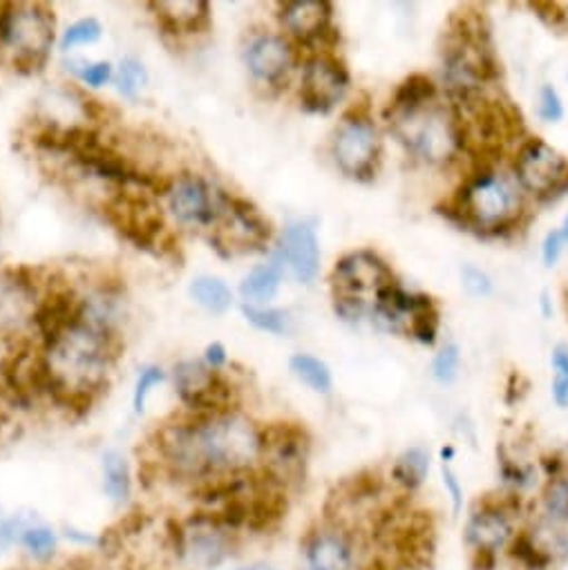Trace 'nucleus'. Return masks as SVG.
<instances>
[{
  "mask_svg": "<svg viewBox=\"0 0 568 570\" xmlns=\"http://www.w3.org/2000/svg\"><path fill=\"white\" fill-rule=\"evenodd\" d=\"M153 450L159 468L190 488L259 472L262 425L237 410L215 416H188L155 432Z\"/></svg>",
  "mask_w": 568,
  "mask_h": 570,
  "instance_id": "f257e3e1",
  "label": "nucleus"
},
{
  "mask_svg": "<svg viewBox=\"0 0 568 570\" xmlns=\"http://www.w3.org/2000/svg\"><path fill=\"white\" fill-rule=\"evenodd\" d=\"M112 336L106 327L84 318L46 345L48 394L66 410L88 412L106 390L108 367L115 361Z\"/></svg>",
  "mask_w": 568,
  "mask_h": 570,
  "instance_id": "f03ea898",
  "label": "nucleus"
},
{
  "mask_svg": "<svg viewBox=\"0 0 568 570\" xmlns=\"http://www.w3.org/2000/svg\"><path fill=\"white\" fill-rule=\"evenodd\" d=\"M242 534L215 512L197 508L168 532V554L177 570H222L239 557Z\"/></svg>",
  "mask_w": 568,
  "mask_h": 570,
  "instance_id": "7ed1b4c3",
  "label": "nucleus"
},
{
  "mask_svg": "<svg viewBox=\"0 0 568 570\" xmlns=\"http://www.w3.org/2000/svg\"><path fill=\"white\" fill-rule=\"evenodd\" d=\"M494 75L497 63L483 19L468 10L457 12L452 17L443 50V79L452 99L483 90Z\"/></svg>",
  "mask_w": 568,
  "mask_h": 570,
  "instance_id": "20e7f679",
  "label": "nucleus"
},
{
  "mask_svg": "<svg viewBox=\"0 0 568 570\" xmlns=\"http://www.w3.org/2000/svg\"><path fill=\"white\" fill-rule=\"evenodd\" d=\"M388 119L399 141L428 164L443 166L461 153L454 110L439 99L410 108H388Z\"/></svg>",
  "mask_w": 568,
  "mask_h": 570,
  "instance_id": "39448f33",
  "label": "nucleus"
},
{
  "mask_svg": "<svg viewBox=\"0 0 568 570\" xmlns=\"http://www.w3.org/2000/svg\"><path fill=\"white\" fill-rule=\"evenodd\" d=\"M452 110L461 150L477 157H494L503 153V148L523 132L519 112L508 101L492 99L483 90L454 99Z\"/></svg>",
  "mask_w": 568,
  "mask_h": 570,
  "instance_id": "423d86ee",
  "label": "nucleus"
},
{
  "mask_svg": "<svg viewBox=\"0 0 568 570\" xmlns=\"http://www.w3.org/2000/svg\"><path fill=\"white\" fill-rule=\"evenodd\" d=\"M396 284L394 273L374 250H352L332 271V292L336 314L345 321H361L374 312L385 289Z\"/></svg>",
  "mask_w": 568,
  "mask_h": 570,
  "instance_id": "0eeeda50",
  "label": "nucleus"
},
{
  "mask_svg": "<svg viewBox=\"0 0 568 570\" xmlns=\"http://www.w3.org/2000/svg\"><path fill=\"white\" fill-rule=\"evenodd\" d=\"M519 499L497 497L472 505L463 521V546L474 570H492L519 532Z\"/></svg>",
  "mask_w": 568,
  "mask_h": 570,
  "instance_id": "6e6552de",
  "label": "nucleus"
},
{
  "mask_svg": "<svg viewBox=\"0 0 568 570\" xmlns=\"http://www.w3.org/2000/svg\"><path fill=\"white\" fill-rule=\"evenodd\" d=\"M457 213L463 224L481 233H499L512 226L521 213V197L512 181L483 170L470 177L457 195Z\"/></svg>",
  "mask_w": 568,
  "mask_h": 570,
  "instance_id": "1a4fd4ad",
  "label": "nucleus"
},
{
  "mask_svg": "<svg viewBox=\"0 0 568 570\" xmlns=\"http://www.w3.org/2000/svg\"><path fill=\"white\" fill-rule=\"evenodd\" d=\"M312 439L298 423L262 425L259 474L282 492H292L307 479Z\"/></svg>",
  "mask_w": 568,
  "mask_h": 570,
  "instance_id": "9d476101",
  "label": "nucleus"
},
{
  "mask_svg": "<svg viewBox=\"0 0 568 570\" xmlns=\"http://www.w3.org/2000/svg\"><path fill=\"white\" fill-rule=\"evenodd\" d=\"M298 563L301 570H365L363 534L325 517L301 537Z\"/></svg>",
  "mask_w": 568,
  "mask_h": 570,
  "instance_id": "9b49d317",
  "label": "nucleus"
},
{
  "mask_svg": "<svg viewBox=\"0 0 568 570\" xmlns=\"http://www.w3.org/2000/svg\"><path fill=\"white\" fill-rule=\"evenodd\" d=\"M0 43L17 52V63L39 70L55 43V14L43 6L0 8Z\"/></svg>",
  "mask_w": 568,
  "mask_h": 570,
  "instance_id": "f8f14e48",
  "label": "nucleus"
},
{
  "mask_svg": "<svg viewBox=\"0 0 568 570\" xmlns=\"http://www.w3.org/2000/svg\"><path fill=\"white\" fill-rule=\"evenodd\" d=\"M372 314L390 332L408 334L421 345H434L437 341L439 312L430 296L408 294L399 284H392L381 294Z\"/></svg>",
  "mask_w": 568,
  "mask_h": 570,
  "instance_id": "ddd939ff",
  "label": "nucleus"
},
{
  "mask_svg": "<svg viewBox=\"0 0 568 570\" xmlns=\"http://www.w3.org/2000/svg\"><path fill=\"white\" fill-rule=\"evenodd\" d=\"M104 215L117 228V233L139 248L155 246L164 230L161 208L153 202L146 188H121L106 202Z\"/></svg>",
  "mask_w": 568,
  "mask_h": 570,
  "instance_id": "4468645a",
  "label": "nucleus"
},
{
  "mask_svg": "<svg viewBox=\"0 0 568 570\" xmlns=\"http://www.w3.org/2000/svg\"><path fill=\"white\" fill-rule=\"evenodd\" d=\"M215 235L213 242L217 248H224V253H248L259 250L268 237L271 226L262 217V213L239 197L219 195L217 197V210H215Z\"/></svg>",
  "mask_w": 568,
  "mask_h": 570,
  "instance_id": "2eb2a0df",
  "label": "nucleus"
},
{
  "mask_svg": "<svg viewBox=\"0 0 568 570\" xmlns=\"http://www.w3.org/2000/svg\"><path fill=\"white\" fill-rule=\"evenodd\" d=\"M515 179L537 199L559 197L568 188V159L546 141L528 139L517 150Z\"/></svg>",
  "mask_w": 568,
  "mask_h": 570,
  "instance_id": "dca6fc26",
  "label": "nucleus"
},
{
  "mask_svg": "<svg viewBox=\"0 0 568 570\" xmlns=\"http://www.w3.org/2000/svg\"><path fill=\"white\" fill-rule=\"evenodd\" d=\"M381 150V135L363 115H347L334 130V161L352 179H370L376 173Z\"/></svg>",
  "mask_w": 568,
  "mask_h": 570,
  "instance_id": "f3484780",
  "label": "nucleus"
},
{
  "mask_svg": "<svg viewBox=\"0 0 568 570\" xmlns=\"http://www.w3.org/2000/svg\"><path fill=\"white\" fill-rule=\"evenodd\" d=\"M175 387L193 416H215L235 410L233 385L219 374V370H213L206 363H179L175 367Z\"/></svg>",
  "mask_w": 568,
  "mask_h": 570,
  "instance_id": "a211bd4d",
  "label": "nucleus"
},
{
  "mask_svg": "<svg viewBox=\"0 0 568 570\" xmlns=\"http://www.w3.org/2000/svg\"><path fill=\"white\" fill-rule=\"evenodd\" d=\"M350 77L341 61L330 55H316L307 61L301 81V101L310 112H330L347 95Z\"/></svg>",
  "mask_w": 568,
  "mask_h": 570,
  "instance_id": "6ab92c4d",
  "label": "nucleus"
},
{
  "mask_svg": "<svg viewBox=\"0 0 568 570\" xmlns=\"http://www.w3.org/2000/svg\"><path fill=\"white\" fill-rule=\"evenodd\" d=\"M168 206L173 215L184 224H213L217 210V197L208 184L195 175H182L168 186Z\"/></svg>",
  "mask_w": 568,
  "mask_h": 570,
  "instance_id": "aec40b11",
  "label": "nucleus"
},
{
  "mask_svg": "<svg viewBox=\"0 0 568 570\" xmlns=\"http://www.w3.org/2000/svg\"><path fill=\"white\" fill-rule=\"evenodd\" d=\"M294 48L287 39L275 35H262L251 41L246 50L248 72L264 83H277L294 68Z\"/></svg>",
  "mask_w": 568,
  "mask_h": 570,
  "instance_id": "412c9836",
  "label": "nucleus"
},
{
  "mask_svg": "<svg viewBox=\"0 0 568 570\" xmlns=\"http://www.w3.org/2000/svg\"><path fill=\"white\" fill-rule=\"evenodd\" d=\"M280 253L298 282L310 284L319 275L321 246H319V235L312 224L298 222L284 230Z\"/></svg>",
  "mask_w": 568,
  "mask_h": 570,
  "instance_id": "4be33fe9",
  "label": "nucleus"
},
{
  "mask_svg": "<svg viewBox=\"0 0 568 570\" xmlns=\"http://www.w3.org/2000/svg\"><path fill=\"white\" fill-rule=\"evenodd\" d=\"M332 6L325 0H292L280 10V21L296 41L316 43L332 28Z\"/></svg>",
  "mask_w": 568,
  "mask_h": 570,
  "instance_id": "5701e85b",
  "label": "nucleus"
},
{
  "mask_svg": "<svg viewBox=\"0 0 568 570\" xmlns=\"http://www.w3.org/2000/svg\"><path fill=\"white\" fill-rule=\"evenodd\" d=\"M86 318V305L72 292H55L35 312V327L43 336L46 345L57 341L70 327Z\"/></svg>",
  "mask_w": 568,
  "mask_h": 570,
  "instance_id": "b1692460",
  "label": "nucleus"
},
{
  "mask_svg": "<svg viewBox=\"0 0 568 570\" xmlns=\"http://www.w3.org/2000/svg\"><path fill=\"white\" fill-rule=\"evenodd\" d=\"M61 530L50 525L48 521L30 514L28 523L19 537V552L32 568H50L57 563L61 552Z\"/></svg>",
  "mask_w": 568,
  "mask_h": 570,
  "instance_id": "393cba45",
  "label": "nucleus"
},
{
  "mask_svg": "<svg viewBox=\"0 0 568 570\" xmlns=\"http://www.w3.org/2000/svg\"><path fill=\"white\" fill-rule=\"evenodd\" d=\"M157 23L168 35H197L208 26V3L204 0H159L148 6Z\"/></svg>",
  "mask_w": 568,
  "mask_h": 570,
  "instance_id": "a878e982",
  "label": "nucleus"
},
{
  "mask_svg": "<svg viewBox=\"0 0 568 570\" xmlns=\"http://www.w3.org/2000/svg\"><path fill=\"white\" fill-rule=\"evenodd\" d=\"M35 292L28 282H8L0 287V336L17 334L23 323L35 321Z\"/></svg>",
  "mask_w": 568,
  "mask_h": 570,
  "instance_id": "bb28decb",
  "label": "nucleus"
},
{
  "mask_svg": "<svg viewBox=\"0 0 568 570\" xmlns=\"http://www.w3.org/2000/svg\"><path fill=\"white\" fill-rule=\"evenodd\" d=\"M539 521L568 530V465H564L559 472L548 474L541 490H539V503H537V517Z\"/></svg>",
  "mask_w": 568,
  "mask_h": 570,
  "instance_id": "cd10ccee",
  "label": "nucleus"
},
{
  "mask_svg": "<svg viewBox=\"0 0 568 570\" xmlns=\"http://www.w3.org/2000/svg\"><path fill=\"white\" fill-rule=\"evenodd\" d=\"M430 452L421 445H412L408 450H403L390 468V479L392 483L403 492V494H414L423 488V483L428 481L430 474Z\"/></svg>",
  "mask_w": 568,
  "mask_h": 570,
  "instance_id": "c85d7f7f",
  "label": "nucleus"
},
{
  "mask_svg": "<svg viewBox=\"0 0 568 570\" xmlns=\"http://www.w3.org/2000/svg\"><path fill=\"white\" fill-rule=\"evenodd\" d=\"M101 476H104V494L117 508L128 505L133 497V472L128 459L119 450H108L101 456Z\"/></svg>",
  "mask_w": 568,
  "mask_h": 570,
  "instance_id": "c756f323",
  "label": "nucleus"
},
{
  "mask_svg": "<svg viewBox=\"0 0 568 570\" xmlns=\"http://www.w3.org/2000/svg\"><path fill=\"white\" fill-rule=\"evenodd\" d=\"M280 282H282V268L280 264L271 262V264L255 266L244 277L239 292L248 307H266V303H271L277 296Z\"/></svg>",
  "mask_w": 568,
  "mask_h": 570,
  "instance_id": "7c9ffc66",
  "label": "nucleus"
},
{
  "mask_svg": "<svg viewBox=\"0 0 568 570\" xmlns=\"http://www.w3.org/2000/svg\"><path fill=\"white\" fill-rule=\"evenodd\" d=\"M294 376L305 383L312 392L316 394H330L332 387H334V381H332V372L330 367L319 361L316 356H310V354H296L290 363Z\"/></svg>",
  "mask_w": 568,
  "mask_h": 570,
  "instance_id": "2f4dec72",
  "label": "nucleus"
},
{
  "mask_svg": "<svg viewBox=\"0 0 568 570\" xmlns=\"http://www.w3.org/2000/svg\"><path fill=\"white\" fill-rule=\"evenodd\" d=\"M190 294L199 307L210 314H224L231 307V289L217 277H197L190 287Z\"/></svg>",
  "mask_w": 568,
  "mask_h": 570,
  "instance_id": "473e14b6",
  "label": "nucleus"
},
{
  "mask_svg": "<svg viewBox=\"0 0 568 570\" xmlns=\"http://www.w3.org/2000/svg\"><path fill=\"white\" fill-rule=\"evenodd\" d=\"M499 476L503 481V485L508 488L510 497L519 499V492H523L526 488L532 485L535 481V468L530 463H523L515 456H510L508 452H499Z\"/></svg>",
  "mask_w": 568,
  "mask_h": 570,
  "instance_id": "72a5a7b5",
  "label": "nucleus"
},
{
  "mask_svg": "<svg viewBox=\"0 0 568 570\" xmlns=\"http://www.w3.org/2000/svg\"><path fill=\"white\" fill-rule=\"evenodd\" d=\"M550 365H552V401L557 407L568 410V347L566 345H557L552 350L550 356Z\"/></svg>",
  "mask_w": 568,
  "mask_h": 570,
  "instance_id": "f704fd0d",
  "label": "nucleus"
},
{
  "mask_svg": "<svg viewBox=\"0 0 568 570\" xmlns=\"http://www.w3.org/2000/svg\"><path fill=\"white\" fill-rule=\"evenodd\" d=\"M30 514L23 512H3L0 510V557L19 548V537Z\"/></svg>",
  "mask_w": 568,
  "mask_h": 570,
  "instance_id": "c9c22d12",
  "label": "nucleus"
},
{
  "mask_svg": "<svg viewBox=\"0 0 568 570\" xmlns=\"http://www.w3.org/2000/svg\"><path fill=\"white\" fill-rule=\"evenodd\" d=\"M242 312H244L246 321L262 332H268V334L287 332V314L275 312V309H264V307H248V305H244Z\"/></svg>",
  "mask_w": 568,
  "mask_h": 570,
  "instance_id": "e433bc0d",
  "label": "nucleus"
},
{
  "mask_svg": "<svg viewBox=\"0 0 568 570\" xmlns=\"http://www.w3.org/2000/svg\"><path fill=\"white\" fill-rule=\"evenodd\" d=\"M459 365H461V356H459V347L457 345H445L434 363H432V376L441 383V385H450L457 381L459 376Z\"/></svg>",
  "mask_w": 568,
  "mask_h": 570,
  "instance_id": "4c0bfd02",
  "label": "nucleus"
},
{
  "mask_svg": "<svg viewBox=\"0 0 568 570\" xmlns=\"http://www.w3.org/2000/svg\"><path fill=\"white\" fill-rule=\"evenodd\" d=\"M148 81V75L144 70V66L135 59H126L119 68V77H117V86H119V92L124 97H137V92L146 86Z\"/></svg>",
  "mask_w": 568,
  "mask_h": 570,
  "instance_id": "58836bf2",
  "label": "nucleus"
},
{
  "mask_svg": "<svg viewBox=\"0 0 568 570\" xmlns=\"http://www.w3.org/2000/svg\"><path fill=\"white\" fill-rule=\"evenodd\" d=\"M101 26L99 21L95 19H84L79 23H75L72 28H68V32L63 35V41H61V48L63 50H72V48H79V46H90L95 41L101 39Z\"/></svg>",
  "mask_w": 568,
  "mask_h": 570,
  "instance_id": "ea45409f",
  "label": "nucleus"
},
{
  "mask_svg": "<svg viewBox=\"0 0 568 570\" xmlns=\"http://www.w3.org/2000/svg\"><path fill=\"white\" fill-rule=\"evenodd\" d=\"M164 381V372L159 367H146L139 379H137V385H135V394H133V405H135V412L137 414H144L146 412V399L150 394V390L155 385H159Z\"/></svg>",
  "mask_w": 568,
  "mask_h": 570,
  "instance_id": "a19ab883",
  "label": "nucleus"
},
{
  "mask_svg": "<svg viewBox=\"0 0 568 570\" xmlns=\"http://www.w3.org/2000/svg\"><path fill=\"white\" fill-rule=\"evenodd\" d=\"M441 481L445 488V494L450 497V505H452V517L457 519L463 512V485L459 474L454 472L452 463L441 461Z\"/></svg>",
  "mask_w": 568,
  "mask_h": 570,
  "instance_id": "79ce46f5",
  "label": "nucleus"
},
{
  "mask_svg": "<svg viewBox=\"0 0 568 570\" xmlns=\"http://www.w3.org/2000/svg\"><path fill=\"white\" fill-rule=\"evenodd\" d=\"M539 117L546 124H557L564 117V104L552 86H541L539 90Z\"/></svg>",
  "mask_w": 568,
  "mask_h": 570,
  "instance_id": "37998d69",
  "label": "nucleus"
},
{
  "mask_svg": "<svg viewBox=\"0 0 568 570\" xmlns=\"http://www.w3.org/2000/svg\"><path fill=\"white\" fill-rule=\"evenodd\" d=\"M461 277H463V287L470 296H488L492 292L490 277L483 271H479L477 266H463Z\"/></svg>",
  "mask_w": 568,
  "mask_h": 570,
  "instance_id": "c03bdc74",
  "label": "nucleus"
},
{
  "mask_svg": "<svg viewBox=\"0 0 568 570\" xmlns=\"http://www.w3.org/2000/svg\"><path fill=\"white\" fill-rule=\"evenodd\" d=\"M77 75L90 88H101L112 79V68L110 63H84L81 68H77Z\"/></svg>",
  "mask_w": 568,
  "mask_h": 570,
  "instance_id": "a18cd8bd",
  "label": "nucleus"
},
{
  "mask_svg": "<svg viewBox=\"0 0 568 570\" xmlns=\"http://www.w3.org/2000/svg\"><path fill=\"white\" fill-rule=\"evenodd\" d=\"M564 248H566V242L561 239L559 230H550V233L543 237V244H541V259H543V264H546L548 268L555 266V264L559 262Z\"/></svg>",
  "mask_w": 568,
  "mask_h": 570,
  "instance_id": "49530a36",
  "label": "nucleus"
},
{
  "mask_svg": "<svg viewBox=\"0 0 568 570\" xmlns=\"http://www.w3.org/2000/svg\"><path fill=\"white\" fill-rule=\"evenodd\" d=\"M228 570H280V568L266 559H248V561H235Z\"/></svg>",
  "mask_w": 568,
  "mask_h": 570,
  "instance_id": "de8ad7c7",
  "label": "nucleus"
},
{
  "mask_svg": "<svg viewBox=\"0 0 568 570\" xmlns=\"http://www.w3.org/2000/svg\"><path fill=\"white\" fill-rule=\"evenodd\" d=\"M224 363H226V350L219 343H213L206 350V365L213 370H219Z\"/></svg>",
  "mask_w": 568,
  "mask_h": 570,
  "instance_id": "09e8293b",
  "label": "nucleus"
},
{
  "mask_svg": "<svg viewBox=\"0 0 568 570\" xmlns=\"http://www.w3.org/2000/svg\"><path fill=\"white\" fill-rule=\"evenodd\" d=\"M61 570H101V566L95 561V559H77V561H70L68 566H63Z\"/></svg>",
  "mask_w": 568,
  "mask_h": 570,
  "instance_id": "8fccbe9b",
  "label": "nucleus"
},
{
  "mask_svg": "<svg viewBox=\"0 0 568 570\" xmlns=\"http://www.w3.org/2000/svg\"><path fill=\"white\" fill-rule=\"evenodd\" d=\"M559 230V235H561V239L566 242V246H568V215L564 217V222H561V226L557 228Z\"/></svg>",
  "mask_w": 568,
  "mask_h": 570,
  "instance_id": "3c124183",
  "label": "nucleus"
},
{
  "mask_svg": "<svg viewBox=\"0 0 568 570\" xmlns=\"http://www.w3.org/2000/svg\"><path fill=\"white\" fill-rule=\"evenodd\" d=\"M124 570H166V568H159V566H148V563H137V566H130V568H124Z\"/></svg>",
  "mask_w": 568,
  "mask_h": 570,
  "instance_id": "603ef678",
  "label": "nucleus"
}]
</instances>
